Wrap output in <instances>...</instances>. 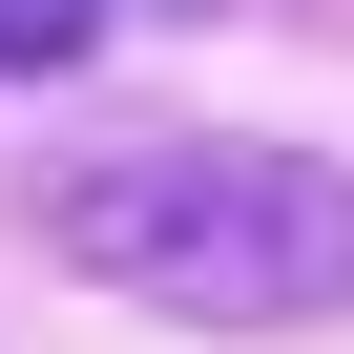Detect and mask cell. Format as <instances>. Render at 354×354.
<instances>
[{
  "label": "cell",
  "mask_w": 354,
  "mask_h": 354,
  "mask_svg": "<svg viewBox=\"0 0 354 354\" xmlns=\"http://www.w3.org/2000/svg\"><path fill=\"white\" fill-rule=\"evenodd\" d=\"M42 230H63V271H104L125 313H188V333H313V313H354V167L271 146V125L63 146Z\"/></svg>",
  "instance_id": "cell-1"
},
{
  "label": "cell",
  "mask_w": 354,
  "mask_h": 354,
  "mask_svg": "<svg viewBox=\"0 0 354 354\" xmlns=\"http://www.w3.org/2000/svg\"><path fill=\"white\" fill-rule=\"evenodd\" d=\"M84 42H104V0H0V84H63Z\"/></svg>",
  "instance_id": "cell-2"
}]
</instances>
